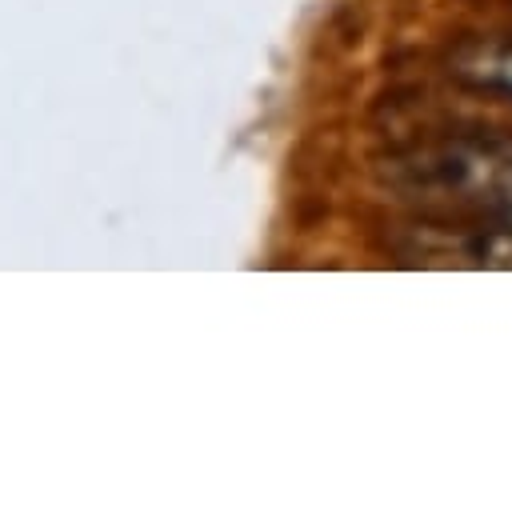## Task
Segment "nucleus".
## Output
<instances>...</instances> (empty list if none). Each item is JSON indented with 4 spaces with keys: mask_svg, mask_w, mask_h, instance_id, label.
<instances>
[{
    "mask_svg": "<svg viewBox=\"0 0 512 508\" xmlns=\"http://www.w3.org/2000/svg\"><path fill=\"white\" fill-rule=\"evenodd\" d=\"M468 80L484 84V88H496L504 96H512V44H500V48H484L476 60H468L460 68Z\"/></svg>",
    "mask_w": 512,
    "mask_h": 508,
    "instance_id": "f257e3e1",
    "label": "nucleus"
},
{
    "mask_svg": "<svg viewBox=\"0 0 512 508\" xmlns=\"http://www.w3.org/2000/svg\"><path fill=\"white\" fill-rule=\"evenodd\" d=\"M500 212H504V228H496V232H500L504 240H512V200H508V204H504Z\"/></svg>",
    "mask_w": 512,
    "mask_h": 508,
    "instance_id": "f03ea898",
    "label": "nucleus"
}]
</instances>
